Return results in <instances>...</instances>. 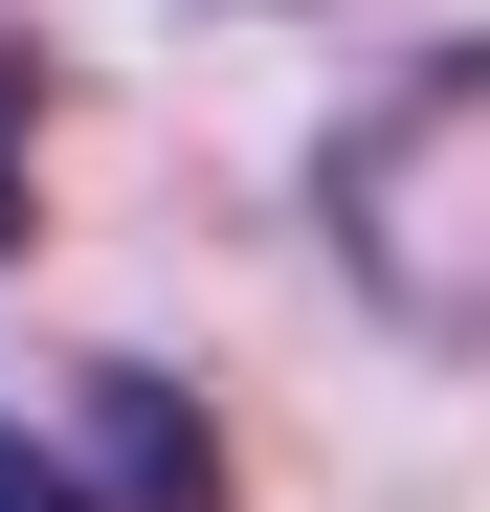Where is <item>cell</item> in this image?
Instances as JSON below:
<instances>
[{"label": "cell", "instance_id": "2", "mask_svg": "<svg viewBox=\"0 0 490 512\" xmlns=\"http://www.w3.org/2000/svg\"><path fill=\"white\" fill-rule=\"evenodd\" d=\"M45 446H67V490H90V512H223L201 401H179V379H134V357H90V379H67V423H45Z\"/></svg>", "mask_w": 490, "mask_h": 512}, {"label": "cell", "instance_id": "1", "mask_svg": "<svg viewBox=\"0 0 490 512\" xmlns=\"http://www.w3.org/2000/svg\"><path fill=\"white\" fill-rule=\"evenodd\" d=\"M312 223L424 357H490V45H424L401 90H357V134L312 156Z\"/></svg>", "mask_w": 490, "mask_h": 512}, {"label": "cell", "instance_id": "3", "mask_svg": "<svg viewBox=\"0 0 490 512\" xmlns=\"http://www.w3.org/2000/svg\"><path fill=\"white\" fill-rule=\"evenodd\" d=\"M0 512H90V490H67V446H45V423H0Z\"/></svg>", "mask_w": 490, "mask_h": 512}, {"label": "cell", "instance_id": "4", "mask_svg": "<svg viewBox=\"0 0 490 512\" xmlns=\"http://www.w3.org/2000/svg\"><path fill=\"white\" fill-rule=\"evenodd\" d=\"M23 112H45V67L0 45V245H23Z\"/></svg>", "mask_w": 490, "mask_h": 512}]
</instances>
